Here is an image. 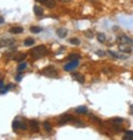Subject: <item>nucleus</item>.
Masks as SVG:
<instances>
[{
	"instance_id": "1",
	"label": "nucleus",
	"mask_w": 133,
	"mask_h": 140,
	"mask_svg": "<svg viewBox=\"0 0 133 140\" xmlns=\"http://www.w3.org/2000/svg\"><path fill=\"white\" fill-rule=\"evenodd\" d=\"M48 53V50L46 48V45H39V46L33 48L31 51H30V54L33 59H40V57L44 56Z\"/></svg>"
},
{
	"instance_id": "2",
	"label": "nucleus",
	"mask_w": 133,
	"mask_h": 140,
	"mask_svg": "<svg viewBox=\"0 0 133 140\" xmlns=\"http://www.w3.org/2000/svg\"><path fill=\"white\" fill-rule=\"evenodd\" d=\"M41 73L44 76H48V77H57L58 76V72H57L56 67H53V66H47L46 68L42 69Z\"/></svg>"
},
{
	"instance_id": "3",
	"label": "nucleus",
	"mask_w": 133,
	"mask_h": 140,
	"mask_svg": "<svg viewBox=\"0 0 133 140\" xmlns=\"http://www.w3.org/2000/svg\"><path fill=\"white\" fill-rule=\"evenodd\" d=\"M79 66V60H72L70 61L69 63H66V64L63 66V69L66 72L69 71H72V69H74L75 67H78Z\"/></svg>"
},
{
	"instance_id": "4",
	"label": "nucleus",
	"mask_w": 133,
	"mask_h": 140,
	"mask_svg": "<svg viewBox=\"0 0 133 140\" xmlns=\"http://www.w3.org/2000/svg\"><path fill=\"white\" fill-rule=\"evenodd\" d=\"M117 40L119 41L120 43H125V44H129V45H133V40L131 38H129V36H126V35H119Z\"/></svg>"
},
{
	"instance_id": "5",
	"label": "nucleus",
	"mask_w": 133,
	"mask_h": 140,
	"mask_svg": "<svg viewBox=\"0 0 133 140\" xmlns=\"http://www.w3.org/2000/svg\"><path fill=\"white\" fill-rule=\"evenodd\" d=\"M14 42H16V41H14V39H1V40H0V48L13 45Z\"/></svg>"
},
{
	"instance_id": "6",
	"label": "nucleus",
	"mask_w": 133,
	"mask_h": 140,
	"mask_svg": "<svg viewBox=\"0 0 133 140\" xmlns=\"http://www.w3.org/2000/svg\"><path fill=\"white\" fill-rule=\"evenodd\" d=\"M71 120H73V118H72L71 115L65 114V115H62V116L60 117V119H59V124H60V125H64V124L68 123V121H71Z\"/></svg>"
},
{
	"instance_id": "7",
	"label": "nucleus",
	"mask_w": 133,
	"mask_h": 140,
	"mask_svg": "<svg viewBox=\"0 0 133 140\" xmlns=\"http://www.w3.org/2000/svg\"><path fill=\"white\" fill-rule=\"evenodd\" d=\"M119 50L121 52H124V53H131L132 52V48L129 46V44H125V43H120Z\"/></svg>"
},
{
	"instance_id": "8",
	"label": "nucleus",
	"mask_w": 133,
	"mask_h": 140,
	"mask_svg": "<svg viewBox=\"0 0 133 140\" xmlns=\"http://www.w3.org/2000/svg\"><path fill=\"white\" fill-rule=\"evenodd\" d=\"M72 78H74L75 81H78L81 84H83L84 82H86V78H84V76L82 74H80V73H72Z\"/></svg>"
},
{
	"instance_id": "9",
	"label": "nucleus",
	"mask_w": 133,
	"mask_h": 140,
	"mask_svg": "<svg viewBox=\"0 0 133 140\" xmlns=\"http://www.w3.org/2000/svg\"><path fill=\"white\" fill-rule=\"evenodd\" d=\"M57 34H58L59 38H65L66 34H68V30H66L65 28H59L58 30H57Z\"/></svg>"
},
{
	"instance_id": "10",
	"label": "nucleus",
	"mask_w": 133,
	"mask_h": 140,
	"mask_svg": "<svg viewBox=\"0 0 133 140\" xmlns=\"http://www.w3.org/2000/svg\"><path fill=\"white\" fill-rule=\"evenodd\" d=\"M30 127H31V130L35 132H38L39 131V123L37 120L32 119L31 121H30Z\"/></svg>"
},
{
	"instance_id": "11",
	"label": "nucleus",
	"mask_w": 133,
	"mask_h": 140,
	"mask_svg": "<svg viewBox=\"0 0 133 140\" xmlns=\"http://www.w3.org/2000/svg\"><path fill=\"white\" fill-rule=\"evenodd\" d=\"M33 12H35V14L37 17H41L43 14V9L41 7H39V6H35L33 7Z\"/></svg>"
},
{
	"instance_id": "12",
	"label": "nucleus",
	"mask_w": 133,
	"mask_h": 140,
	"mask_svg": "<svg viewBox=\"0 0 133 140\" xmlns=\"http://www.w3.org/2000/svg\"><path fill=\"white\" fill-rule=\"evenodd\" d=\"M9 32L13 33V34H19V33L23 32V28H21V27H13V28H11L9 30Z\"/></svg>"
},
{
	"instance_id": "13",
	"label": "nucleus",
	"mask_w": 133,
	"mask_h": 140,
	"mask_svg": "<svg viewBox=\"0 0 133 140\" xmlns=\"http://www.w3.org/2000/svg\"><path fill=\"white\" fill-rule=\"evenodd\" d=\"M88 111V108L86 106H80V107L75 108V112H78V114H86Z\"/></svg>"
},
{
	"instance_id": "14",
	"label": "nucleus",
	"mask_w": 133,
	"mask_h": 140,
	"mask_svg": "<svg viewBox=\"0 0 133 140\" xmlns=\"http://www.w3.org/2000/svg\"><path fill=\"white\" fill-rule=\"evenodd\" d=\"M96 39H98V41L100 42V43H103L107 38H105V34H104V33H101V32H100V33H98V34H96Z\"/></svg>"
},
{
	"instance_id": "15",
	"label": "nucleus",
	"mask_w": 133,
	"mask_h": 140,
	"mask_svg": "<svg viewBox=\"0 0 133 140\" xmlns=\"http://www.w3.org/2000/svg\"><path fill=\"white\" fill-rule=\"evenodd\" d=\"M43 128L46 129V131L50 132L51 130H52V126H51V124L49 123V121H44V123H43Z\"/></svg>"
},
{
	"instance_id": "16",
	"label": "nucleus",
	"mask_w": 133,
	"mask_h": 140,
	"mask_svg": "<svg viewBox=\"0 0 133 140\" xmlns=\"http://www.w3.org/2000/svg\"><path fill=\"white\" fill-rule=\"evenodd\" d=\"M44 5H46L47 8L51 9V8H54V6H56V2H54L53 0H47V1L44 2Z\"/></svg>"
},
{
	"instance_id": "17",
	"label": "nucleus",
	"mask_w": 133,
	"mask_h": 140,
	"mask_svg": "<svg viewBox=\"0 0 133 140\" xmlns=\"http://www.w3.org/2000/svg\"><path fill=\"white\" fill-rule=\"evenodd\" d=\"M33 43H35V40L31 38H28L25 40V42H23V45H25V46H30V45H32Z\"/></svg>"
},
{
	"instance_id": "18",
	"label": "nucleus",
	"mask_w": 133,
	"mask_h": 140,
	"mask_svg": "<svg viewBox=\"0 0 133 140\" xmlns=\"http://www.w3.org/2000/svg\"><path fill=\"white\" fill-rule=\"evenodd\" d=\"M29 30L31 33H40L42 31V28H39V27H31Z\"/></svg>"
},
{
	"instance_id": "19",
	"label": "nucleus",
	"mask_w": 133,
	"mask_h": 140,
	"mask_svg": "<svg viewBox=\"0 0 133 140\" xmlns=\"http://www.w3.org/2000/svg\"><path fill=\"white\" fill-rule=\"evenodd\" d=\"M79 57H80V55L78 53H71L70 55L68 56V60L69 61H72V60H79Z\"/></svg>"
},
{
	"instance_id": "20",
	"label": "nucleus",
	"mask_w": 133,
	"mask_h": 140,
	"mask_svg": "<svg viewBox=\"0 0 133 140\" xmlns=\"http://www.w3.org/2000/svg\"><path fill=\"white\" fill-rule=\"evenodd\" d=\"M108 54H110L112 57L114 59H125V56H121V55H118L117 53H114L113 51H108Z\"/></svg>"
},
{
	"instance_id": "21",
	"label": "nucleus",
	"mask_w": 133,
	"mask_h": 140,
	"mask_svg": "<svg viewBox=\"0 0 133 140\" xmlns=\"http://www.w3.org/2000/svg\"><path fill=\"white\" fill-rule=\"evenodd\" d=\"M113 123V125L114 126H119V125H121L122 124V121H123V119H121V118H113L112 120H111Z\"/></svg>"
},
{
	"instance_id": "22",
	"label": "nucleus",
	"mask_w": 133,
	"mask_h": 140,
	"mask_svg": "<svg viewBox=\"0 0 133 140\" xmlns=\"http://www.w3.org/2000/svg\"><path fill=\"white\" fill-rule=\"evenodd\" d=\"M27 67V63H25V62H22V63H20L19 65H18V67H17V69H18V72H21V71H23Z\"/></svg>"
},
{
	"instance_id": "23",
	"label": "nucleus",
	"mask_w": 133,
	"mask_h": 140,
	"mask_svg": "<svg viewBox=\"0 0 133 140\" xmlns=\"http://www.w3.org/2000/svg\"><path fill=\"white\" fill-rule=\"evenodd\" d=\"M18 128H20V121L19 120H13V123H12V129L13 130H17Z\"/></svg>"
},
{
	"instance_id": "24",
	"label": "nucleus",
	"mask_w": 133,
	"mask_h": 140,
	"mask_svg": "<svg viewBox=\"0 0 133 140\" xmlns=\"http://www.w3.org/2000/svg\"><path fill=\"white\" fill-rule=\"evenodd\" d=\"M124 139H133V131L129 130V131H125V136H124Z\"/></svg>"
},
{
	"instance_id": "25",
	"label": "nucleus",
	"mask_w": 133,
	"mask_h": 140,
	"mask_svg": "<svg viewBox=\"0 0 133 140\" xmlns=\"http://www.w3.org/2000/svg\"><path fill=\"white\" fill-rule=\"evenodd\" d=\"M27 57V54H25V53H22V54H19L17 57H16V60L18 61V62H21L22 60H25Z\"/></svg>"
},
{
	"instance_id": "26",
	"label": "nucleus",
	"mask_w": 133,
	"mask_h": 140,
	"mask_svg": "<svg viewBox=\"0 0 133 140\" xmlns=\"http://www.w3.org/2000/svg\"><path fill=\"white\" fill-rule=\"evenodd\" d=\"M70 43L74 44V45H79V44L81 43V42H80L79 39H71V40H70Z\"/></svg>"
},
{
	"instance_id": "27",
	"label": "nucleus",
	"mask_w": 133,
	"mask_h": 140,
	"mask_svg": "<svg viewBox=\"0 0 133 140\" xmlns=\"http://www.w3.org/2000/svg\"><path fill=\"white\" fill-rule=\"evenodd\" d=\"M84 35H86L87 38L91 39V38H93V32L92 31H86V32H84Z\"/></svg>"
},
{
	"instance_id": "28",
	"label": "nucleus",
	"mask_w": 133,
	"mask_h": 140,
	"mask_svg": "<svg viewBox=\"0 0 133 140\" xmlns=\"http://www.w3.org/2000/svg\"><path fill=\"white\" fill-rule=\"evenodd\" d=\"M27 128H28V126H27L26 123H22V121H20V129L22 130H26Z\"/></svg>"
},
{
	"instance_id": "29",
	"label": "nucleus",
	"mask_w": 133,
	"mask_h": 140,
	"mask_svg": "<svg viewBox=\"0 0 133 140\" xmlns=\"http://www.w3.org/2000/svg\"><path fill=\"white\" fill-rule=\"evenodd\" d=\"M96 54H98L99 56H104V55H105V52H104V51L99 50V51H96Z\"/></svg>"
},
{
	"instance_id": "30",
	"label": "nucleus",
	"mask_w": 133,
	"mask_h": 140,
	"mask_svg": "<svg viewBox=\"0 0 133 140\" xmlns=\"http://www.w3.org/2000/svg\"><path fill=\"white\" fill-rule=\"evenodd\" d=\"M21 78H22V75H21V74H19V75L16 76V81H17V82H20Z\"/></svg>"
},
{
	"instance_id": "31",
	"label": "nucleus",
	"mask_w": 133,
	"mask_h": 140,
	"mask_svg": "<svg viewBox=\"0 0 133 140\" xmlns=\"http://www.w3.org/2000/svg\"><path fill=\"white\" fill-rule=\"evenodd\" d=\"M4 86H5L4 82H2V81H0V89H2V88H4Z\"/></svg>"
},
{
	"instance_id": "32",
	"label": "nucleus",
	"mask_w": 133,
	"mask_h": 140,
	"mask_svg": "<svg viewBox=\"0 0 133 140\" xmlns=\"http://www.w3.org/2000/svg\"><path fill=\"white\" fill-rule=\"evenodd\" d=\"M4 22H5V19L4 18H0V24H2Z\"/></svg>"
},
{
	"instance_id": "33",
	"label": "nucleus",
	"mask_w": 133,
	"mask_h": 140,
	"mask_svg": "<svg viewBox=\"0 0 133 140\" xmlns=\"http://www.w3.org/2000/svg\"><path fill=\"white\" fill-rule=\"evenodd\" d=\"M36 1H39V2H42V4H44L47 0H36Z\"/></svg>"
},
{
	"instance_id": "34",
	"label": "nucleus",
	"mask_w": 133,
	"mask_h": 140,
	"mask_svg": "<svg viewBox=\"0 0 133 140\" xmlns=\"http://www.w3.org/2000/svg\"><path fill=\"white\" fill-rule=\"evenodd\" d=\"M130 109H131V114L133 115V105L131 106V107H130Z\"/></svg>"
},
{
	"instance_id": "35",
	"label": "nucleus",
	"mask_w": 133,
	"mask_h": 140,
	"mask_svg": "<svg viewBox=\"0 0 133 140\" xmlns=\"http://www.w3.org/2000/svg\"><path fill=\"white\" fill-rule=\"evenodd\" d=\"M61 1H63V2H66V1H70V0H61Z\"/></svg>"
}]
</instances>
